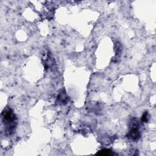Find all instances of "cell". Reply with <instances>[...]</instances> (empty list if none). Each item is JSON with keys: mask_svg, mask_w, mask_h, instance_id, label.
I'll use <instances>...</instances> for the list:
<instances>
[{"mask_svg": "<svg viewBox=\"0 0 156 156\" xmlns=\"http://www.w3.org/2000/svg\"><path fill=\"white\" fill-rule=\"evenodd\" d=\"M3 121L6 126V132L8 135H11L14 132L17 125V117L10 107L4 109L2 114Z\"/></svg>", "mask_w": 156, "mask_h": 156, "instance_id": "1", "label": "cell"}, {"mask_svg": "<svg viewBox=\"0 0 156 156\" xmlns=\"http://www.w3.org/2000/svg\"><path fill=\"white\" fill-rule=\"evenodd\" d=\"M131 126L130 130L129 131L127 137L131 140L137 141L140 137V132L139 131V125L137 120H132L131 122Z\"/></svg>", "mask_w": 156, "mask_h": 156, "instance_id": "2", "label": "cell"}, {"mask_svg": "<svg viewBox=\"0 0 156 156\" xmlns=\"http://www.w3.org/2000/svg\"><path fill=\"white\" fill-rule=\"evenodd\" d=\"M67 96L65 91H63L61 93H59L57 97V102L59 104H64L67 103Z\"/></svg>", "mask_w": 156, "mask_h": 156, "instance_id": "3", "label": "cell"}, {"mask_svg": "<svg viewBox=\"0 0 156 156\" xmlns=\"http://www.w3.org/2000/svg\"><path fill=\"white\" fill-rule=\"evenodd\" d=\"M98 155H112L114 154L111 151L110 149H103L101 150L100 151L97 153Z\"/></svg>", "mask_w": 156, "mask_h": 156, "instance_id": "4", "label": "cell"}, {"mask_svg": "<svg viewBox=\"0 0 156 156\" xmlns=\"http://www.w3.org/2000/svg\"><path fill=\"white\" fill-rule=\"evenodd\" d=\"M142 121L146 123L148 121V114L147 112H145L144 114L143 115L142 117Z\"/></svg>", "mask_w": 156, "mask_h": 156, "instance_id": "5", "label": "cell"}]
</instances>
